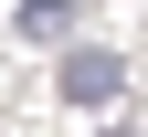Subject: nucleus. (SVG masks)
<instances>
[{
    "label": "nucleus",
    "instance_id": "f03ea898",
    "mask_svg": "<svg viewBox=\"0 0 148 137\" xmlns=\"http://www.w3.org/2000/svg\"><path fill=\"white\" fill-rule=\"evenodd\" d=\"M11 21H21V42H53V32H64V0H21Z\"/></svg>",
    "mask_w": 148,
    "mask_h": 137
},
{
    "label": "nucleus",
    "instance_id": "f257e3e1",
    "mask_svg": "<svg viewBox=\"0 0 148 137\" xmlns=\"http://www.w3.org/2000/svg\"><path fill=\"white\" fill-rule=\"evenodd\" d=\"M116 85H127V63H116V53H95V42H85V53H64V95H74V106H106Z\"/></svg>",
    "mask_w": 148,
    "mask_h": 137
}]
</instances>
